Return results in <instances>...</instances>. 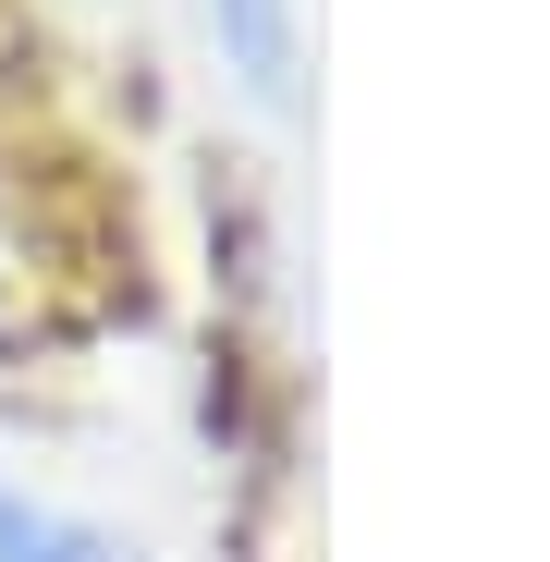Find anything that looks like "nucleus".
<instances>
[{"label":"nucleus","mask_w":550,"mask_h":562,"mask_svg":"<svg viewBox=\"0 0 550 562\" xmlns=\"http://www.w3.org/2000/svg\"><path fill=\"white\" fill-rule=\"evenodd\" d=\"M0 562H111L86 526H61L49 502H25V490H0Z\"/></svg>","instance_id":"obj_2"},{"label":"nucleus","mask_w":550,"mask_h":562,"mask_svg":"<svg viewBox=\"0 0 550 562\" xmlns=\"http://www.w3.org/2000/svg\"><path fill=\"white\" fill-rule=\"evenodd\" d=\"M221 37H233L245 86H269V99L294 86V0H221Z\"/></svg>","instance_id":"obj_1"}]
</instances>
